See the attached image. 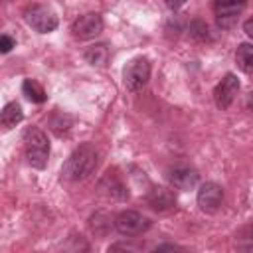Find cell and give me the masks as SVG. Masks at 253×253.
Listing matches in <instances>:
<instances>
[{
    "label": "cell",
    "instance_id": "5",
    "mask_svg": "<svg viewBox=\"0 0 253 253\" xmlns=\"http://www.w3.org/2000/svg\"><path fill=\"white\" fill-rule=\"evenodd\" d=\"M115 227L121 235H138L142 231H146L150 227V219L138 211L132 210H125L115 217Z\"/></svg>",
    "mask_w": 253,
    "mask_h": 253
},
{
    "label": "cell",
    "instance_id": "17",
    "mask_svg": "<svg viewBox=\"0 0 253 253\" xmlns=\"http://www.w3.org/2000/svg\"><path fill=\"white\" fill-rule=\"evenodd\" d=\"M166 2V6L170 8V10H180L188 0H164Z\"/></svg>",
    "mask_w": 253,
    "mask_h": 253
},
{
    "label": "cell",
    "instance_id": "15",
    "mask_svg": "<svg viewBox=\"0 0 253 253\" xmlns=\"http://www.w3.org/2000/svg\"><path fill=\"white\" fill-rule=\"evenodd\" d=\"M22 91H24V95H26L32 103H43V101H45V91H43L42 85H40L38 81H34V79H24Z\"/></svg>",
    "mask_w": 253,
    "mask_h": 253
},
{
    "label": "cell",
    "instance_id": "18",
    "mask_svg": "<svg viewBox=\"0 0 253 253\" xmlns=\"http://www.w3.org/2000/svg\"><path fill=\"white\" fill-rule=\"evenodd\" d=\"M243 30H245V34H247V36L253 40V18H249V20L243 24Z\"/></svg>",
    "mask_w": 253,
    "mask_h": 253
},
{
    "label": "cell",
    "instance_id": "3",
    "mask_svg": "<svg viewBox=\"0 0 253 253\" xmlns=\"http://www.w3.org/2000/svg\"><path fill=\"white\" fill-rule=\"evenodd\" d=\"M24 20L32 30H36L40 34H47V32H53L57 28L55 12L43 4H30L24 10Z\"/></svg>",
    "mask_w": 253,
    "mask_h": 253
},
{
    "label": "cell",
    "instance_id": "4",
    "mask_svg": "<svg viewBox=\"0 0 253 253\" xmlns=\"http://www.w3.org/2000/svg\"><path fill=\"white\" fill-rule=\"evenodd\" d=\"M150 79V63L146 57L142 55H136L132 57L125 69H123V81H125V87L128 91H138L142 89Z\"/></svg>",
    "mask_w": 253,
    "mask_h": 253
},
{
    "label": "cell",
    "instance_id": "9",
    "mask_svg": "<svg viewBox=\"0 0 253 253\" xmlns=\"http://www.w3.org/2000/svg\"><path fill=\"white\" fill-rule=\"evenodd\" d=\"M223 200V188L215 182H206L198 190V206L206 213H215Z\"/></svg>",
    "mask_w": 253,
    "mask_h": 253
},
{
    "label": "cell",
    "instance_id": "16",
    "mask_svg": "<svg viewBox=\"0 0 253 253\" xmlns=\"http://www.w3.org/2000/svg\"><path fill=\"white\" fill-rule=\"evenodd\" d=\"M14 45H16V42H14L10 36L2 34V38H0V51H2V53H8V51H10Z\"/></svg>",
    "mask_w": 253,
    "mask_h": 253
},
{
    "label": "cell",
    "instance_id": "7",
    "mask_svg": "<svg viewBox=\"0 0 253 253\" xmlns=\"http://www.w3.org/2000/svg\"><path fill=\"white\" fill-rule=\"evenodd\" d=\"M211 4H213V12L217 16L219 26L229 28L247 6V0H211Z\"/></svg>",
    "mask_w": 253,
    "mask_h": 253
},
{
    "label": "cell",
    "instance_id": "10",
    "mask_svg": "<svg viewBox=\"0 0 253 253\" xmlns=\"http://www.w3.org/2000/svg\"><path fill=\"white\" fill-rule=\"evenodd\" d=\"M166 176H168L170 184L176 190H182V192H188V190L196 188V184L200 180V174L190 166H174V168L168 170Z\"/></svg>",
    "mask_w": 253,
    "mask_h": 253
},
{
    "label": "cell",
    "instance_id": "1",
    "mask_svg": "<svg viewBox=\"0 0 253 253\" xmlns=\"http://www.w3.org/2000/svg\"><path fill=\"white\" fill-rule=\"evenodd\" d=\"M97 164H99V152H97V148L93 144H81L63 162L61 176L65 180H69V182H79V180L89 178L95 172Z\"/></svg>",
    "mask_w": 253,
    "mask_h": 253
},
{
    "label": "cell",
    "instance_id": "13",
    "mask_svg": "<svg viewBox=\"0 0 253 253\" xmlns=\"http://www.w3.org/2000/svg\"><path fill=\"white\" fill-rule=\"evenodd\" d=\"M83 55H85V59H87L91 65H95V67H105L107 61H109V47H107L105 43H95V45L87 47Z\"/></svg>",
    "mask_w": 253,
    "mask_h": 253
},
{
    "label": "cell",
    "instance_id": "6",
    "mask_svg": "<svg viewBox=\"0 0 253 253\" xmlns=\"http://www.w3.org/2000/svg\"><path fill=\"white\" fill-rule=\"evenodd\" d=\"M71 32L77 40H93L103 32V18L95 12L83 14L71 24Z\"/></svg>",
    "mask_w": 253,
    "mask_h": 253
},
{
    "label": "cell",
    "instance_id": "14",
    "mask_svg": "<svg viewBox=\"0 0 253 253\" xmlns=\"http://www.w3.org/2000/svg\"><path fill=\"white\" fill-rule=\"evenodd\" d=\"M235 61L241 71H253V43H239L235 51Z\"/></svg>",
    "mask_w": 253,
    "mask_h": 253
},
{
    "label": "cell",
    "instance_id": "8",
    "mask_svg": "<svg viewBox=\"0 0 253 253\" xmlns=\"http://www.w3.org/2000/svg\"><path fill=\"white\" fill-rule=\"evenodd\" d=\"M237 93H239V79L233 73H225L213 89V101H215L217 109H221V111L227 109L233 103Z\"/></svg>",
    "mask_w": 253,
    "mask_h": 253
},
{
    "label": "cell",
    "instance_id": "12",
    "mask_svg": "<svg viewBox=\"0 0 253 253\" xmlns=\"http://www.w3.org/2000/svg\"><path fill=\"white\" fill-rule=\"evenodd\" d=\"M22 119H24V113H22V107L18 103L12 101V103H6L4 105V109L0 113V125H2L4 130L14 128L18 123H22Z\"/></svg>",
    "mask_w": 253,
    "mask_h": 253
},
{
    "label": "cell",
    "instance_id": "2",
    "mask_svg": "<svg viewBox=\"0 0 253 253\" xmlns=\"http://www.w3.org/2000/svg\"><path fill=\"white\" fill-rule=\"evenodd\" d=\"M24 148H26V158L30 166L42 170L47 164L49 158V140L45 132L38 126H28L24 132Z\"/></svg>",
    "mask_w": 253,
    "mask_h": 253
},
{
    "label": "cell",
    "instance_id": "11",
    "mask_svg": "<svg viewBox=\"0 0 253 253\" xmlns=\"http://www.w3.org/2000/svg\"><path fill=\"white\" fill-rule=\"evenodd\" d=\"M146 200H148V204H150L154 210H158V211H166V210L176 208V196H174V192L168 190V188H164V186H154V188L148 192Z\"/></svg>",
    "mask_w": 253,
    "mask_h": 253
}]
</instances>
